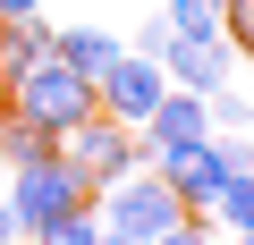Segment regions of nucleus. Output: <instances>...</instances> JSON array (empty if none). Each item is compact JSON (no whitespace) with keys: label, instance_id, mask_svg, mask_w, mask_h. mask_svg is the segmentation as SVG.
<instances>
[{"label":"nucleus","instance_id":"12","mask_svg":"<svg viewBox=\"0 0 254 245\" xmlns=\"http://www.w3.org/2000/svg\"><path fill=\"white\" fill-rule=\"evenodd\" d=\"M203 220H212V237H254V169H229V186Z\"/></svg>","mask_w":254,"mask_h":245},{"label":"nucleus","instance_id":"7","mask_svg":"<svg viewBox=\"0 0 254 245\" xmlns=\"http://www.w3.org/2000/svg\"><path fill=\"white\" fill-rule=\"evenodd\" d=\"M161 178H170V195L203 220L212 203H220V186H229V152H220V136H203V144H187V152H170V161H153Z\"/></svg>","mask_w":254,"mask_h":245},{"label":"nucleus","instance_id":"3","mask_svg":"<svg viewBox=\"0 0 254 245\" xmlns=\"http://www.w3.org/2000/svg\"><path fill=\"white\" fill-rule=\"evenodd\" d=\"M0 203H9V220H17V237H34L43 220H60V211H76V203H93V186L51 152V161H26V169H9V186H0Z\"/></svg>","mask_w":254,"mask_h":245},{"label":"nucleus","instance_id":"16","mask_svg":"<svg viewBox=\"0 0 254 245\" xmlns=\"http://www.w3.org/2000/svg\"><path fill=\"white\" fill-rule=\"evenodd\" d=\"M153 245H212V220H195V211H187V220H178V228H161Z\"/></svg>","mask_w":254,"mask_h":245},{"label":"nucleus","instance_id":"8","mask_svg":"<svg viewBox=\"0 0 254 245\" xmlns=\"http://www.w3.org/2000/svg\"><path fill=\"white\" fill-rule=\"evenodd\" d=\"M161 76H170L178 93H203V101H212L220 85H237V51H229V43H178V34H170V43H161Z\"/></svg>","mask_w":254,"mask_h":245},{"label":"nucleus","instance_id":"2","mask_svg":"<svg viewBox=\"0 0 254 245\" xmlns=\"http://www.w3.org/2000/svg\"><path fill=\"white\" fill-rule=\"evenodd\" d=\"M93 220H102L110 237H136V245H153L161 228H178V220H187V203L170 195V178H161L153 161H136L127 178H110V186L93 195Z\"/></svg>","mask_w":254,"mask_h":245},{"label":"nucleus","instance_id":"9","mask_svg":"<svg viewBox=\"0 0 254 245\" xmlns=\"http://www.w3.org/2000/svg\"><path fill=\"white\" fill-rule=\"evenodd\" d=\"M51 51H60L76 76H93V85H102V76L119 68V51H127V43H119L110 26H51Z\"/></svg>","mask_w":254,"mask_h":245},{"label":"nucleus","instance_id":"1","mask_svg":"<svg viewBox=\"0 0 254 245\" xmlns=\"http://www.w3.org/2000/svg\"><path fill=\"white\" fill-rule=\"evenodd\" d=\"M0 110H17V118H34V127H51V136H68L76 118H93L102 101H93V76H76L60 51H43L26 76H9V93H0Z\"/></svg>","mask_w":254,"mask_h":245},{"label":"nucleus","instance_id":"5","mask_svg":"<svg viewBox=\"0 0 254 245\" xmlns=\"http://www.w3.org/2000/svg\"><path fill=\"white\" fill-rule=\"evenodd\" d=\"M161 93H170V76H161V59H144V51H119V68L93 85L102 118H119V127H144V118L161 110Z\"/></svg>","mask_w":254,"mask_h":245},{"label":"nucleus","instance_id":"11","mask_svg":"<svg viewBox=\"0 0 254 245\" xmlns=\"http://www.w3.org/2000/svg\"><path fill=\"white\" fill-rule=\"evenodd\" d=\"M51 152H60L51 127H34V118H17V110H0V169H26V161H51Z\"/></svg>","mask_w":254,"mask_h":245},{"label":"nucleus","instance_id":"14","mask_svg":"<svg viewBox=\"0 0 254 245\" xmlns=\"http://www.w3.org/2000/svg\"><path fill=\"white\" fill-rule=\"evenodd\" d=\"M212 136H254V101H246L237 85L212 93Z\"/></svg>","mask_w":254,"mask_h":245},{"label":"nucleus","instance_id":"4","mask_svg":"<svg viewBox=\"0 0 254 245\" xmlns=\"http://www.w3.org/2000/svg\"><path fill=\"white\" fill-rule=\"evenodd\" d=\"M60 161L102 195L110 178H127V169L144 161V144H136V127H119V118H102V110H93V118H76V127L60 136Z\"/></svg>","mask_w":254,"mask_h":245},{"label":"nucleus","instance_id":"17","mask_svg":"<svg viewBox=\"0 0 254 245\" xmlns=\"http://www.w3.org/2000/svg\"><path fill=\"white\" fill-rule=\"evenodd\" d=\"M161 43H170V26L153 17V26H136V34H127V51H144V59H161Z\"/></svg>","mask_w":254,"mask_h":245},{"label":"nucleus","instance_id":"6","mask_svg":"<svg viewBox=\"0 0 254 245\" xmlns=\"http://www.w3.org/2000/svg\"><path fill=\"white\" fill-rule=\"evenodd\" d=\"M212 136V101L203 93H161V110L144 118V127H136V144H144V161H170V152H187V144H203Z\"/></svg>","mask_w":254,"mask_h":245},{"label":"nucleus","instance_id":"21","mask_svg":"<svg viewBox=\"0 0 254 245\" xmlns=\"http://www.w3.org/2000/svg\"><path fill=\"white\" fill-rule=\"evenodd\" d=\"M212 245H246V237H212Z\"/></svg>","mask_w":254,"mask_h":245},{"label":"nucleus","instance_id":"20","mask_svg":"<svg viewBox=\"0 0 254 245\" xmlns=\"http://www.w3.org/2000/svg\"><path fill=\"white\" fill-rule=\"evenodd\" d=\"M93 245H136V237H110V228H102V237H93Z\"/></svg>","mask_w":254,"mask_h":245},{"label":"nucleus","instance_id":"10","mask_svg":"<svg viewBox=\"0 0 254 245\" xmlns=\"http://www.w3.org/2000/svg\"><path fill=\"white\" fill-rule=\"evenodd\" d=\"M51 51V17H0V93H9V76H26L34 59Z\"/></svg>","mask_w":254,"mask_h":245},{"label":"nucleus","instance_id":"13","mask_svg":"<svg viewBox=\"0 0 254 245\" xmlns=\"http://www.w3.org/2000/svg\"><path fill=\"white\" fill-rule=\"evenodd\" d=\"M102 237V220H93V203H76V211H60V220H43L26 245H93Z\"/></svg>","mask_w":254,"mask_h":245},{"label":"nucleus","instance_id":"15","mask_svg":"<svg viewBox=\"0 0 254 245\" xmlns=\"http://www.w3.org/2000/svg\"><path fill=\"white\" fill-rule=\"evenodd\" d=\"M220 43L237 51V68L254 59V0H220Z\"/></svg>","mask_w":254,"mask_h":245},{"label":"nucleus","instance_id":"18","mask_svg":"<svg viewBox=\"0 0 254 245\" xmlns=\"http://www.w3.org/2000/svg\"><path fill=\"white\" fill-rule=\"evenodd\" d=\"M43 9V0H0V17H34Z\"/></svg>","mask_w":254,"mask_h":245},{"label":"nucleus","instance_id":"19","mask_svg":"<svg viewBox=\"0 0 254 245\" xmlns=\"http://www.w3.org/2000/svg\"><path fill=\"white\" fill-rule=\"evenodd\" d=\"M0 245H26V237H17V220H9V203H0Z\"/></svg>","mask_w":254,"mask_h":245}]
</instances>
